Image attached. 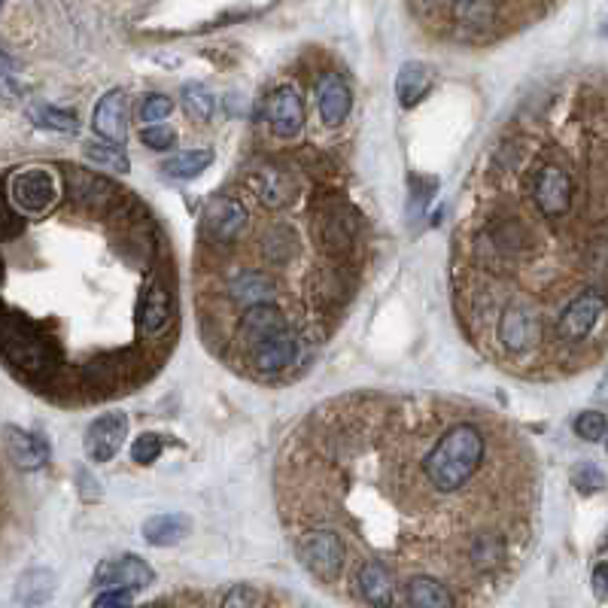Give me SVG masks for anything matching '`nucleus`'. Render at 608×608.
Segmentation results:
<instances>
[{
    "label": "nucleus",
    "mask_w": 608,
    "mask_h": 608,
    "mask_svg": "<svg viewBox=\"0 0 608 608\" xmlns=\"http://www.w3.org/2000/svg\"><path fill=\"white\" fill-rule=\"evenodd\" d=\"M4 441H7V453H10V460L19 466V469H43L49 463V444L34 435V432H25L19 426H7L4 429Z\"/></svg>",
    "instance_id": "6e6552de"
},
{
    "label": "nucleus",
    "mask_w": 608,
    "mask_h": 608,
    "mask_svg": "<svg viewBox=\"0 0 608 608\" xmlns=\"http://www.w3.org/2000/svg\"><path fill=\"white\" fill-rule=\"evenodd\" d=\"M183 107L195 122H210V116H213V98L204 86H186L183 89Z\"/></svg>",
    "instance_id": "dca6fc26"
},
{
    "label": "nucleus",
    "mask_w": 608,
    "mask_h": 608,
    "mask_svg": "<svg viewBox=\"0 0 608 608\" xmlns=\"http://www.w3.org/2000/svg\"><path fill=\"white\" fill-rule=\"evenodd\" d=\"M399 605H417V608H450L460 605L456 593L435 575H414L399 590Z\"/></svg>",
    "instance_id": "39448f33"
},
{
    "label": "nucleus",
    "mask_w": 608,
    "mask_h": 608,
    "mask_svg": "<svg viewBox=\"0 0 608 608\" xmlns=\"http://www.w3.org/2000/svg\"><path fill=\"white\" fill-rule=\"evenodd\" d=\"M95 131L110 143H125L128 137V95L122 89H113L101 98L95 107Z\"/></svg>",
    "instance_id": "423d86ee"
},
{
    "label": "nucleus",
    "mask_w": 608,
    "mask_h": 608,
    "mask_svg": "<svg viewBox=\"0 0 608 608\" xmlns=\"http://www.w3.org/2000/svg\"><path fill=\"white\" fill-rule=\"evenodd\" d=\"M128 435V420L125 414H104L98 417L89 432H86V453H89V460L92 463H110L116 450L122 447Z\"/></svg>",
    "instance_id": "20e7f679"
},
{
    "label": "nucleus",
    "mask_w": 608,
    "mask_h": 608,
    "mask_svg": "<svg viewBox=\"0 0 608 608\" xmlns=\"http://www.w3.org/2000/svg\"><path fill=\"white\" fill-rule=\"evenodd\" d=\"M140 140H143L149 149L165 152V149H174V143H177V131L168 128V125H152V122H149V125L140 131Z\"/></svg>",
    "instance_id": "aec40b11"
},
{
    "label": "nucleus",
    "mask_w": 608,
    "mask_h": 608,
    "mask_svg": "<svg viewBox=\"0 0 608 608\" xmlns=\"http://www.w3.org/2000/svg\"><path fill=\"white\" fill-rule=\"evenodd\" d=\"M95 605H104V608L107 605H131V593L125 587H110L95 599Z\"/></svg>",
    "instance_id": "5701e85b"
},
{
    "label": "nucleus",
    "mask_w": 608,
    "mask_h": 608,
    "mask_svg": "<svg viewBox=\"0 0 608 608\" xmlns=\"http://www.w3.org/2000/svg\"><path fill=\"white\" fill-rule=\"evenodd\" d=\"M95 581L101 587H128V590H143L156 581V572H152L140 557H122L113 563H104L95 572Z\"/></svg>",
    "instance_id": "0eeeda50"
},
{
    "label": "nucleus",
    "mask_w": 608,
    "mask_h": 608,
    "mask_svg": "<svg viewBox=\"0 0 608 608\" xmlns=\"http://www.w3.org/2000/svg\"><path fill=\"white\" fill-rule=\"evenodd\" d=\"M86 156L95 162V165H101L107 174H128V156H125V149H122V143H104V146H98V143H89L86 146Z\"/></svg>",
    "instance_id": "4468645a"
},
{
    "label": "nucleus",
    "mask_w": 608,
    "mask_h": 608,
    "mask_svg": "<svg viewBox=\"0 0 608 608\" xmlns=\"http://www.w3.org/2000/svg\"><path fill=\"white\" fill-rule=\"evenodd\" d=\"M0 283H4V259H0Z\"/></svg>",
    "instance_id": "a878e982"
},
{
    "label": "nucleus",
    "mask_w": 608,
    "mask_h": 608,
    "mask_svg": "<svg viewBox=\"0 0 608 608\" xmlns=\"http://www.w3.org/2000/svg\"><path fill=\"white\" fill-rule=\"evenodd\" d=\"M31 119H34L40 128H52V131H64V134H73L76 128H80V122H76L73 113H67V110H52V107L34 110Z\"/></svg>",
    "instance_id": "f3484780"
},
{
    "label": "nucleus",
    "mask_w": 608,
    "mask_h": 608,
    "mask_svg": "<svg viewBox=\"0 0 608 608\" xmlns=\"http://www.w3.org/2000/svg\"><path fill=\"white\" fill-rule=\"evenodd\" d=\"M575 435L584 441H602L605 438V417L599 411H584L575 420Z\"/></svg>",
    "instance_id": "412c9836"
},
{
    "label": "nucleus",
    "mask_w": 608,
    "mask_h": 608,
    "mask_svg": "<svg viewBox=\"0 0 608 608\" xmlns=\"http://www.w3.org/2000/svg\"><path fill=\"white\" fill-rule=\"evenodd\" d=\"M22 228H25V219L10 207V198L0 192V244L22 235Z\"/></svg>",
    "instance_id": "6ab92c4d"
},
{
    "label": "nucleus",
    "mask_w": 608,
    "mask_h": 608,
    "mask_svg": "<svg viewBox=\"0 0 608 608\" xmlns=\"http://www.w3.org/2000/svg\"><path fill=\"white\" fill-rule=\"evenodd\" d=\"M210 165H213V152H210V149H189V152H183V156H174V159L165 165V174L180 177V180H189V177L204 174Z\"/></svg>",
    "instance_id": "ddd939ff"
},
{
    "label": "nucleus",
    "mask_w": 608,
    "mask_h": 608,
    "mask_svg": "<svg viewBox=\"0 0 608 608\" xmlns=\"http://www.w3.org/2000/svg\"><path fill=\"white\" fill-rule=\"evenodd\" d=\"M222 602H225V605H259L262 599L253 596L250 590H238V593H232V596H225Z\"/></svg>",
    "instance_id": "b1692460"
},
{
    "label": "nucleus",
    "mask_w": 608,
    "mask_h": 608,
    "mask_svg": "<svg viewBox=\"0 0 608 608\" xmlns=\"http://www.w3.org/2000/svg\"><path fill=\"white\" fill-rule=\"evenodd\" d=\"M162 447H165L162 435L146 432V435H140V438L131 444V460L140 463V466H149V463H156L159 456H162Z\"/></svg>",
    "instance_id": "a211bd4d"
},
{
    "label": "nucleus",
    "mask_w": 608,
    "mask_h": 608,
    "mask_svg": "<svg viewBox=\"0 0 608 608\" xmlns=\"http://www.w3.org/2000/svg\"><path fill=\"white\" fill-rule=\"evenodd\" d=\"M58 192V177L49 168H25L10 177V201L25 213H46Z\"/></svg>",
    "instance_id": "f03ea898"
},
{
    "label": "nucleus",
    "mask_w": 608,
    "mask_h": 608,
    "mask_svg": "<svg viewBox=\"0 0 608 608\" xmlns=\"http://www.w3.org/2000/svg\"><path fill=\"white\" fill-rule=\"evenodd\" d=\"M298 563L308 569L320 584L335 587L344 578V542L335 529L326 526H304L292 539Z\"/></svg>",
    "instance_id": "f257e3e1"
},
{
    "label": "nucleus",
    "mask_w": 608,
    "mask_h": 608,
    "mask_svg": "<svg viewBox=\"0 0 608 608\" xmlns=\"http://www.w3.org/2000/svg\"><path fill=\"white\" fill-rule=\"evenodd\" d=\"M52 584H55L52 572H46V569H31V572L19 581L16 599H19V602H28V605L43 602V599L52 593Z\"/></svg>",
    "instance_id": "2eb2a0df"
},
{
    "label": "nucleus",
    "mask_w": 608,
    "mask_h": 608,
    "mask_svg": "<svg viewBox=\"0 0 608 608\" xmlns=\"http://www.w3.org/2000/svg\"><path fill=\"white\" fill-rule=\"evenodd\" d=\"M432 86V70L426 64H417V61H408L399 76H396V95H399V104L402 107H414Z\"/></svg>",
    "instance_id": "f8f14e48"
},
{
    "label": "nucleus",
    "mask_w": 608,
    "mask_h": 608,
    "mask_svg": "<svg viewBox=\"0 0 608 608\" xmlns=\"http://www.w3.org/2000/svg\"><path fill=\"white\" fill-rule=\"evenodd\" d=\"M350 104H353V95H350V86L344 83V76L326 73L323 80H320V86H317L320 119L326 125H341L350 116Z\"/></svg>",
    "instance_id": "1a4fd4ad"
},
{
    "label": "nucleus",
    "mask_w": 608,
    "mask_h": 608,
    "mask_svg": "<svg viewBox=\"0 0 608 608\" xmlns=\"http://www.w3.org/2000/svg\"><path fill=\"white\" fill-rule=\"evenodd\" d=\"M453 22L469 34H487L499 16V0H453Z\"/></svg>",
    "instance_id": "9d476101"
},
{
    "label": "nucleus",
    "mask_w": 608,
    "mask_h": 608,
    "mask_svg": "<svg viewBox=\"0 0 608 608\" xmlns=\"http://www.w3.org/2000/svg\"><path fill=\"white\" fill-rule=\"evenodd\" d=\"M0 7H4V0H0Z\"/></svg>",
    "instance_id": "bb28decb"
},
{
    "label": "nucleus",
    "mask_w": 608,
    "mask_h": 608,
    "mask_svg": "<svg viewBox=\"0 0 608 608\" xmlns=\"http://www.w3.org/2000/svg\"><path fill=\"white\" fill-rule=\"evenodd\" d=\"M171 110H174L171 98H165V95H146V98H143V104H140V119L149 125V122H159V119H165Z\"/></svg>",
    "instance_id": "4be33fe9"
},
{
    "label": "nucleus",
    "mask_w": 608,
    "mask_h": 608,
    "mask_svg": "<svg viewBox=\"0 0 608 608\" xmlns=\"http://www.w3.org/2000/svg\"><path fill=\"white\" fill-rule=\"evenodd\" d=\"M605 569H608L605 560H599L596 569H593V587H596V596H599L602 602H605V587H608V584H605Z\"/></svg>",
    "instance_id": "393cba45"
},
{
    "label": "nucleus",
    "mask_w": 608,
    "mask_h": 608,
    "mask_svg": "<svg viewBox=\"0 0 608 608\" xmlns=\"http://www.w3.org/2000/svg\"><path fill=\"white\" fill-rule=\"evenodd\" d=\"M189 529H192V523L183 514H156V517H149L143 523V536H146L149 545L165 548V545H174V542L186 539Z\"/></svg>",
    "instance_id": "9b49d317"
},
{
    "label": "nucleus",
    "mask_w": 608,
    "mask_h": 608,
    "mask_svg": "<svg viewBox=\"0 0 608 608\" xmlns=\"http://www.w3.org/2000/svg\"><path fill=\"white\" fill-rule=\"evenodd\" d=\"M268 125L277 137H295L304 125V101L295 86L283 83L268 98Z\"/></svg>",
    "instance_id": "7ed1b4c3"
}]
</instances>
